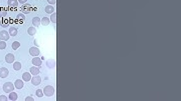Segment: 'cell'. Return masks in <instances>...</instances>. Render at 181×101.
Returning <instances> with one entry per match:
<instances>
[{
	"instance_id": "obj_1",
	"label": "cell",
	"mask_w": 181,
	"mask_h": 101,
	"mask_svg": "<svg viewBox=\"0 0 181 101\" xmlns=\"http://www.w3.org/2000/svg\"><path fill=\"white\" fill-rule=\"evenodd\" d=\"M43 94L45 95V96H47V97H51L53 94H54V88H53V86H51V85H47V86H45L44 88H43Z\"/></svg>"
},
{
	"instance_id": "obj_2",
	"label": "cell",
	"mask_w": 181,
	"mask_h": 101,
	"mask_svg": "<svg viewBox=\"0 0 181 101\" xmlns=\"http://www.w3.org/2000/svg\"><path fill=\"white\" fill-rule=\"evenodd\" d=\"M14 84L11 83V82H6L3 84V91L6 92V93H10L14 90Z\"/></svg>"
},
{
	"instance_id": "obj_3",
	"label": "cell",
	"mask_w": 181,
	"mask_h": 101,
	"mask_svg": "<svg viewBox=\"0 0 181 101\" xmlns=\"http://www.w3.org/2000/svg\"><path fill=\"white\" fill-rule=\"evenodd\" d=\"M9 37H10V35H9L8 31H6V30L0 31V40L7 41V40H9Z\"/></svg>"
},
{
	"instance_id": "obj_4",
	"label": "cell",
	"mask_w": 181,
	"mask_h": 101,
	"mask_svg": "<svg viewBox=\"0 0 181 101\" xmlns=\"http://www.w3.org/2000/svg\"><path fill=\"white\" fill-rule=\"evenodd\" d=\"M30 81L32 82V85L37 86V85H39V84L41 83V78H40V76H38V75H34V76L31 78Z\"/></svg>"
},
{
	"instance_id": "obj_5",
	"label": "cell",
	"mask_w": 181,
	"mask_h": 101,
	"mask_svg": "<svg viewBox=\"0 0 181 101\" xmlns=\"http://www.w3.org/2000/svg\"><path fill=\"white\" fill-rule=\"evenodd\" d=\"M9 74V70L6 68V67H1L0 68V77L1 78H6Z\"/></svg>"
},
{
	"instance_id": "obj_6",
	"label": "cell",
	"mask_w": 181,
	"mask_h": 101,
	"mask_svg": "<svg viewBox=\"0 0 181 101\" xmlns=\"http://www.w3.org/2000/svg\"><path fill=\"white\" fill-rule=\"evenodd\" d=\"M30 11H31V5H30V4L25 3V4L22 5V7H21V12H22L23 14H27V13H29Z\"/></svg>"
},
{
	"instance_id": "obj_7",
	"label": "cell",
	"mask_w": 181,
	"mask_h": 101,
	"mask_svg": "<svg viewBox=\"0 0 181 101\" xmlns=\"http://www.w3.org/2000/svg\"><path fill=\"white\" fill-rule=\"evenodd\" d=\"M39 53H40V51H39V49L37 47H31V48H29V54L31 56H34V57L35 56H38Z\"/></svg>"
},
{
	"instance_id": "obj_8",
	"label": "cell",
	"mask_w": 181,
	"mask_h": 101,
	"mask_svg": "<svg viewBox=\"0 0 181 101\" xmlns=\"http://www.w3.org/2000/svg\"><path fill=\"white\" fill-rule=\"evenodd\" d=\"M29 72L31 73V75H38L39 74V72H40V70H39V67H37V66H32L31 68L29 69Z\"/></svg>"
},
{
	"instance_id": "obj_9",
	"label": "cell",
	"mask_w": 181,
	"mask_h": 101,
	"mask_svg": "<svg viewBox=\"0 0 181 101\" xmlns=\"http://www.w3.org/2000/svg\"><path fill=\"white\" fill-rule=\"evenodd\" d=\"M55 60L54 59H48L46 60V67L49 69H53L54 67H55Z\"/></svg>"
},
{
	"instance_id": "obj_10",
	"label": "cell",
	"mask_w": 181,
	"mask_h": 101,
	"mask_svg": "<svg viewBox=\"0 0 181 101\" xmlns=\"http://www.w3.org/2000/svg\"><path fill=\"white\" fill-rule=\"evenodd\" d=\"M23 85H24L23 80L16 79V80H15V82H14V87H15L16 89H22V88H23Z\"/></svg>"
},
{
	"instance_id": "obj_11",
	"label": "cell",
	"mask_w": 181,
	"mask_h": 101,
	"mask_svg": "<svg viewBox=\"0 0 181 101\" xmlns=\"http://www.w3.org/2000/svg\"><path fill=\"white\" fill-rule=\"evenodd\" d=\"M32 64L34 65V66H37V67H39L40 65H41V59L39 58V57H37V56H35V57H33V59H32Z\"/></svg>"
},
{
	"instance_id": "obj_12",
	"label": "cell",
	"mask_w": 181,
	"mask_h": 101,
	"mask_svg": "<svg viewBox=\"0 0 181 101\" xmlns=\"http://www.w3.org/2000/svg\"><path fill=\"white\" fill-rule=\"evenodd\" d=\"M5 61L7 63H13L14 62V55L12 53H7L5 56Z\"/></svg>"
},
{
	"instance_id": "obj_13",
	"label": "cell",
	"mask_w": 181,
	"mask_h": 101,
	"mask_svg": "<svg viewBox=\"0 0 181 101\" xmlns=\"http://www.w3.org/2000/svg\"><path fill=\"white\" fill-rule=\"evenodd\" d=\"M8 33H9V35L10 36H16L17 35V33H18V30L16 27H10L9 30H8Z\"/></svg>"
},
{
	"instance_id": "obj_14",
	"label": "cell",
	"mask_w": 181,
	"mask_h": 101,
	"mask_svg": "<svg viewBox=\"0 0 181 101\" xmlns=\"http://www.w3.org/2000/svg\"><path fill=\"white\" fill-rule=\"evenodd\" d=\"M22 79L25 81V82H28L31 80V73L30 72H24L22 74Z\"/></svg>"
},
{
	"instance_id": "obj_15",
	"label": "cell",
	"mask_w": 181,
	"mask_h": 101,
	"mask_svg": "<svg viewBox=\"0 0 181 101\" xmlns=\"http://www.w3.org/2000/svg\"><path fill=\"white\" fill-rule=\"evenodd\" d=\"M32 25L34 26V27H37V26H39L40 25V18L39 17H34L33 19H32Z\"/></svg>"
},
{
	"instance_id": "obj_16",
	"label": "cell",
	"mask_w": 181,
	"mask_h": 101,
	"mask_svg": "<svg viewBox=\"0 0 181 101\" xmlns=\"http://www.w3.org/2000/svg\"><path fill=\"white\" fill-rule=\"evenodd\" d=\"M7 4L10 7H17V5H18V0H7Z\"/></svg>"
},
{
	"instance_id": "obj_17",
	"label": "cell",
	"mask_w": 181,
	"mask_h": 101,
	"mask_svg": "<svg viewBox=\"0 0 181 101\" xmlns=\"http://www.w3.org/2000/svg\"><path fill=\"white\" fill-rule=\"evenodd\" d=\"M8 98H9V100H12V101H15V100H17V98H18V95L15 93V92H10L9 93V96H8Z\"/></svg>"
},
{
	"instance_id": "obj_18",
	"label": "cell",
	"mask_w": 181,
	"mask_h": 101,
	"mask_svg": "<svg viewBox=\"0 0 181 101\" xmlns=\"http://www.w3.org/2000/svg\"><path fill=\"white\" fill-rule=\"evenodd\" d=\"M13 69H14V70H16V71L20 70V69H21V63H20V62H18V61L13 62Z\"/></svg>"
},
{
	"instance_id": "obj_19",
	"label": "cell",
	"mask_w": 181,
	"mask_h": 101,
	"mask_svg": "<svg viewBox=\"0 0 181 101\" xmlns=\"http://www.w3.org/2000/svg\"><path fill=\"white\" fill-rule=\"evenodd\" d=\"M49 22H50V19H48L47 17H43V18L40 20V23H41V25H43V26H47V25L49 24Z\"/></svg>"
},
{
	"instance_id": "obj_20",
	"label": "cell",
	"mask_w": 181,
	"mask_h": 101,
	"mask_svg": "<svg viewBox=\"0 0 181 101\" xmlns=\"http://www.w3.org/2000/svg\"><path fill=\"white\" fill-rule=\"evenodd\" d=\"M45 12H46V13H49V14L53 13V12H54V7H53L52 5H47V6L45 7Z\"/></svg>"
},
{
	"instance_id": "obj_21",
	"label": "cell",
	"mask_w": 181,
	"mask_h": 101,
	"mask_svg": "<svg viewBox=\"0 0 181 101\" xmlns=\"http://www.w3.org/2000/svg\"><path fill=\"white\" fill-rule=\"evenodd\" d=\"M27 33H28L29 35H31V36L35 35V33H36V29H35V27H29V28L27 29Z\"/></svg>"
},
{
	"instance_id": "obj_22",
	"label": "cell",
	"mask_w": 181,
	"mask_h": 101,
	"mask_svg": "<svg viewBox=\"0 0 181 101\" xmlns=\"http://www.w3.org/2000/svg\"><path fill=\"white\" fill-rule=\"evenodd\" d=\"M11 47H12L13 50H17V49L20 47V43H19L18 41H14V42L11 44Z\"/></svg>"
},
{
	"instance_id": "obj_23",
	"label": "cell",
	"mask_w": 181,
	"mask_h": 101,
	"mask_svg": "<svg viewBox=\"0 0 181 101\" xmlns=\"http://www.w3.org/2000/svg\"><path fill=\"white\" fill-rule=\"evenodd\" d=\"M35 94H36V96H37L38 98H40V97H42L44 94H43V91L42 90H40V89H37L35 91Z\"/></svg>"
},
{
	"instance_id": "obj_24",
	"label": "cell",
	"mask_w": 181,
	"mask_h": 101,
	"mask_svg": "<svg viewBox=\"0 0 181 101\" xmlns=\"http://www.w3.org/2000/svg\"><path fill=\"white\" fill-rule=\"evenodd\" d=\"M50 21H51L52 23H56V13H55V12L51 13V16H50Z\"/></svg>"
},
{
	"instance_id": "obj_25",
	"label": "cell",
	"mask_w": 181,
	"mask_h": 101,
	"mask_svg": "<svg viewBox=\"0 0 181 101\" xmlns=\"http://www.w3.org/2000/svg\"><path fill=\"white\" fill-rule=\"evenodd\" d=\"M5 48H6V41L1 40V41H0V49L3 50V49H5Z\"/></svg>"
},
{
	"instance_id": "obj_26",
	"label": "cell",
	"mask_w": 181,
	"mask_h": 101,
	"mask_svg": "<svg viewBox=\"0 0 181 101\" xmlns=\"http://www.w3.org/2000/svg\"><path fill=\"white\" fill-rule=\"evenodd\" d=\"M16 19H17V20H21V21H22V20H24V19H25V16H24V14H23V13H20V14H18V15L16 16Z\"/></svg>"
},
{
	"instance_id": "obj_27",
	"label": "cell",
	"mask_w": 181,
	"mask_h": 101,
	"mask_svg": "<svg viewBox=\"0 0 181 101\" xmlns=\"http://www.w3.org/2000/svg\"><path fill=\"white\" fill-rule=\"evenodd\" d=\"M6 16H7L6 10H0V17H6Z\"/></svg>"
},
{
	"instance_id": "obj_28",
	"label": "cell",
	"mask_w": 181,
	"mask_h": 101,
	"mask_svg": "<svg viewBox=\"0 0 181 101\" xmlns=\"http://www.w3.org/2000/svg\"><path fill=\"white\" fill-rule=\"evenodd\" d=\"M7 100V97L4 96V95H0V101H6Z\"/></svg>"
},
{
	"instance_id": "obj_29",
	"label": "cell",
	"mask_w": 181,
	"mask_h": 101,
	"mask_svg": "<svg viewBox=\"0 0 181 101\" xmlns=\"http://www.w3.org/2000/svg\"><path fill=\"white\" fill-rule=\"evenodd\" d=\"M47 2L50 4V5H53V4H55V2H56V0H47Z\"/></svg>"
},
{
	"instance_id": "obj_30",
	"label": "cell",
	"mask_w": 181,
	"mask_h": 101,
	"mask_svg": "<svg viewBox=\"0 0 181 101\" xmlns=\"http://www.w3.org/2000/svg\"><path fill=\"white\" fill-rule=\"evenodd\" d=\"M25 101H33V97L28 96V97H26V98H25Z\"/></svg>"
},
{
	"instance_id": "obj_31",
	"label": "cell",
	"mask_w": 181,
	"mask_h": 101,
	"mask_svg": "<svg viewBox=\"0 0 181 101\" xmlns=\"http://www.w3.org/2000/svg\"><path fill=\"white\" fill-rule=\"evenodd\" d=\"M27 2V0H18V3L20 4H25Z\"/></svg>"
},
{
	"instance_id": "obj_32",
	"label": "cell",
	"mask_w": 181,
	"mask_h": 101,
	"mask_svg": "<svg viewBox=\"0 0 181 101\" xmlns=\"http://www.w3.org/2000/svg\"><path fill=\"white\" fill-rule=\"evenodd\" d=\"M1 25H2V27H7V26H8V24H7V23H2Z\"/></svg>"
}]
</instances>
